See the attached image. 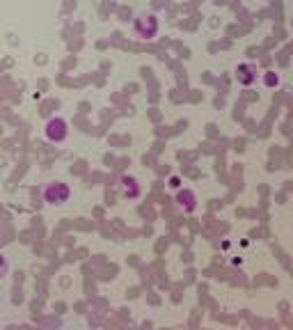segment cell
<instances>
[{"label": "cell", "instance_id": "cell-1", "mask_svg": "<svg viewBox=\"0 0 293 330\" xmlns=\"http://www.w3.org/2000/svg\"><path fill=\"white\" fill-rule=\"evenodd\" d=\"M44 200L48 202L50 206H62L71 200V186L64 181H50L44 188Z\"/></svg>", "mask_w": 293, "mask_h": 330}, {"label": "cell", "instance_id": "cell-2", "mask_svg": "<svg viewBox=\"0 0 293 330\" xmlns=\"http://www.w3.org/2000/svg\"><path fill=\"white\" fill-rule=\"evenodd\" d=\"M44 136L48 142H64L69 138V124L64 117H50L44 126Z\"/></svg>", "mask_w": 293, "mask_h": 330}, {"label": "cell", "instance_id": "cell-3", "mask_svg": "<svg viewBox=\"0 0 293 330\" xmlns=\"http://www.w3.org/2000/svg\"><path fill=\"white\" fill-rule=\"evenodd\" d=\"M136 33L142 39H154L158 35V17L156 14H140L136 19Z\"/></svg>", "mask_w": 293, "mask_h": 330}, {"label": "cell", "instance_id": "cell-4", "mask_svg": "<svg viewBox=\"0 0 293 330\" xmlns=\"http://www.w3.org/2000/svg\"><path fill=\"white\" fill-rule=\"evenodd\" d=\"M236 81L243 87H250L256 81V67L252 62H243V65L236 67Z\"/></svg>", "mask_w": 293, "mask_h": 330}, {"label": "cell", "instance_id": "cell-5", "mask_svg": "<svg viewBox=\"0 0 293 330\" xmlns=\"http://www.w3.org/2000/svg\"><path fill=\"white\" fill-rule=\"evenodd\" d=\"M176 204H179L186 213H192L197 209V195H195V190L181 188L179 193H176Z\"/></svg>", "mask_w": 293, "mask_h": 330}, {"label": "cell", "instance_id": "cell-6", "mask_svg": "<svg viewBox=\"0 0 293 330\" xmlns=\"http://www.w3.org/2000/svg\"><path fill=\"white\" fill-rule=\"evenodd\" d=\"M122 188H124L126 197H138L140 188H138V181L133 177H122Z\"/></svg>", "mask_w": 293, "mask_h": 330}, {"label": "cell", "instance_id": "cell-7", "mask_svg": "<svg viewBox=\"0 0 293 330\" xmlns=\"http://www.w3.org/2000/svg\"><path fill=\"white\" fill-rule=\"evenodd\" d=\"M264 83H266V87H277V85H280V76H277L275 71H266Z\"/></svg>", "mask_w": 293, "mask_h": 330}, {"label": "cell", "instance_id": "cell-8", "mask_svg": "<svg viewBox=\"0 0 293 330\" xmlns=\"http://www.w3.org/2000/svg\"><path fill=\"white\" fill-rule=\"evenodd\" d=\"M10 273V261H7V257L5 254H0V280Z\"/></svg>", "mask_w": 293, "mask_h": 330}, {"label": "cell", "instance_id": "cell-9", "mask_svg": "<svg viewBox=\"0 0 293 330\" xmlns=\"http://www.w3.org/2000/svg\"><path fill=\"white\" fill-rule=\"evenodd\" d=\"M170 186H172V188H181L179 177H172V179H170Z\"/></svg>", "mask_w": 293, "mask_h": 330}]
</instances>
